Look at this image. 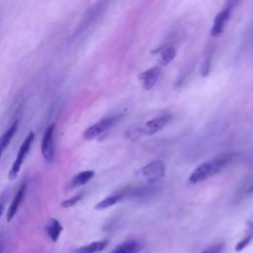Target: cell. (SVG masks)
Here are the masks:
<instances>
[{
	"instance_id": "obj_12",
	"label": "cell",
	"mask_w": 253,
	"mask_h": 253,
	"mask_svg": "<svg viewBox=\"0 0 253 253\" xmlns=\"http://www.w3.org/2000/svg\"><path fill=\"white\" fill-rule=\"evenodd\" d=\"M94 175H95V172L93 170H85L76 174L71 178L69 183V188L73 189L86 184L94 177Z\"/></svg>"
},
{
	"instance_id": "obj_13",
	"label": "cell",
	"mask_w": 253,
	"mask_h": 253,
	"mask_svg": "<svg viewBox=\"0 0 253 253\" xmlns=\"http://www.w3.org/2000/svg\"><path fill=\"white\" fill-rule=\"evenodd\" d=\"M62 229H63V227L60 224V222L53 217L49 218V220L47 221V223L45 225V231H46L47 235L49 236V238L51 239V241H53V242L57 241Z\"/></svg>"
},
{
	"instance_id": "obj_10",
	"label": "cell",
	"mask_w": 253,
	"mask_h": 253,
	"mask_svg": "<svg viewBox=\"0 0 253 253\" xmlns=\"http://www.w3.org/2000/svg\"><path fill=\"white\" fill-rule=\"evenodd\" d=\"M160 72H161L160 67L154 66L143 71L139 75V80L141 81V84L144 90H150L155 85V83L159 78Z\"/></svg>"
},
{
	"instance_id": "obj_11",
	"label": "cell",
	"mask_w": 253,
	"mask_h": 253,
	"mask_svg": "<svg viewBox=\"0 0 253 253\" xmlns=\"http://www.w3.org/2000/svg\"><path fill=\"white\" fill-rule=\"evenodd\" d=\"M18 125H19V121L16 120L11 125V126L0 136V158H1V155L4 152V150L10 144L13 136L15 135V133H16V131L18 129Z\"/></svg>"
},
{
	"instance_id": "obj_21",
	"label": "cell",
	"mask_w": 253,
	"mask_h": 253,
	"mask_svg": "<svg viewBox=\"0 0 253 253\" xmlns=\"http://www.w3.org/2000/svg\"><path fill=\"white\" fill-rule=\"evenodd\" d=\"M210 69H211V60H210V57H207L204 62L202 63V66H201V74L203 76H207L210 72Z\"/></svg>"
},
{
	"instance_id": "obj_23",
	"label": "cell",
	"mask_w": 253,
	"mask_h": 253,
	"mask_svg": "<svg viewBox=\"0 0 253 253\" xmlns=\"http://www.w3.org/2000/svg\"><path fill=\"white\" fill-rule=\"evenodd\" d=\"M3 211H4V204L2 202H0V217H1L2 213H3Z\"/></svg>"
},
{
	"instance_id": "obj_17",
	"label": "cell",
	"mask_w": 253,
	"mask_h": 253,
	"mask_svg": "<svg viewBox=\"0 0 253 253\" xmlns=\"http://www.w3.org/2000/svg\"><path fill=\"white\" fill-rule=\"evenodd\" d=\"M124 199V196L122 193H118L112 196H109L103 200H101L100 202H98L95 206L96 210H105L108 209L114 205H116L117 203H119L121 200Z\"/></svg>"
},
{
	"instance_id": "obj_3",
	"label": "cell",
	"mask_w": 253,
	"mask_h": 253,
	"mask_svg": "<svg viewBox=\"0 0 253 253\" xmlns=\"http://www.w3.org/2000/svg\"><path fill=\"white\" fill-rule=\"evenodd\" d=\"M34 138H35V133L33 131H31L27 135V137L24 139L23 143L21 144L19 152L17 154V157H16L15 161L13 162L12 167H11V169L9 171V174H8L10 180H14L15 178H17V176H18V174L21 170V167H22V165H23V163H24V161H25V159H26V157H27V155L30 151V148L33 144Z\"/></svg>"
},
{
	"instance_id": "obj_15",
	"label": "cell",
	"mask_w": 253,
	"mask_h": 253,
	"mask_svg": "<svg viewBox=\"0 0 253 253\" xmlns=\"http://www.w3.org/2000/svg\"><path fill=\"white\" fill-rule=\"evenodd\" d=\"M140 249V245L135 240H126L118 246L111 253H137Z\"/></svg>"
},
{
	"instance_id": "obj_14",
	"label": "cell",
	"mask_w": 253,
	"mask_h": 253,
	"mask_svg": "<svg viewBox=\"0 0 253 253\" xmlns=\"http://www.w3.org/2000/svg\"><path fill=\"white\" fill-rule=\"evenodd\" d=\"M108 246V240L94 241L75 250L74 253H99Z\"/></svg>"
},
{
	"instance_id": "obj_9",
	"label": "cell",
	"mask_w": 253,
	"mask_h": 253,
	"mask_svg": "<svg viewBox=\"0 0 253 253\" xmlns=\"http://www.w3.org/2000/svg\"><path fill=\"white\" fill-rule=\"evenodd\" d=\"M26 191H27V182L25 181L21 187L19 188L18 192L16 193V195L14 196L12 202H11V205L10 207L8 208V211H7V221H11L14 216L16 215L18 210H19V207L21 206L22 202H23V199L25 198V194H26Z\"/></svg>"
},
{
	"instance_id": "obj_16",
	"label": "cell",
	"mask_w": 253,
	"mask_h": 253,
	"mask_svg": "<svg viewBox=\"0 0 253 253\" xmlns=\"http://www.w3.org/2000/svg\"><path fill=\"white\" fill-rule=\"evenodd\" d=\"M252 238H253V221H248L246 225L244 237L237 242L235 246V251L236 252L242 251L250 243Z\"/></svg>"
},
{
	"instance_id": "obj_20",
	"label": "cell",
	"mask_w": 253,
	"mask_h": 253,
	"mask_svg": "<svg viewBox=\"0 0 253 253\" xmlns=\"http://www.w3.org/2000/svg\"><path fill=\"white\" fill-rule=\"evenodd\" d=\"M223 248H224L223 243H217V244H214V245H211V246L208 247L207 249H205L201 253H221L223 251Z\"/></svg>"
},
{
	"instance_id": "obj_18",
	"label": "cell",
	"mask_w": 253,
	"mask_h": 253,
	"mask_svg": "<svg viewBox=\"0 0 253 253\" xmlns=\"http://www.w3.org/2000/svg\"><path fill=\"white\" fill-rule=\"evenodd\" d=\"M176 56V49L173 46H168L161 51V62L164 65L170 63Z\"/></svg>"
},
{
	"instance_id": "obj_7",
	"label": "cell",
	"mask_w": 253,
	"mask_h": 253,
	"mask_svg": "<svg viewBox=\"0 0 253 253\" xmlns=\"http://www.w3.org/2000/svg\"><path fill=\"white\" fill-rule=\"evenodd\" d=\"M236 2H237V0H229L227 6L215 16L213 25H212V28L211 31V35L212 37H218L222 34L223 29L226 25V22L228 21V19L230 17L231 11L236 5Z\"/></svg>"
},
{
	"instance_id": "obj_2",
	"label": "cell",
	"mask_w": 253,
	"mask_h": 253,
	"mask_svg": "<svg viewBox=\"0 0 253 253\" xmlns=\"http://www.w3.org/2000/svg\"><path fill=\"white\" fill-rule=\"evenodd\" d=\"M112 0H98V2L86 13L80 24L78 25L75 33L73 34V38L84 33L90 26L95 24L108 9Z\"/></svg>"
},
{
	"instance_id": "obj_22",
	"label": "cell",
	"mask_w": 253,
	"mask_h": 253,
	"mask_svg": "<svg viewBox=\"0 0 253 253\" xmlns=\"http://www.w3.org/2000/svg\"><path fill=\"white\" fill-rule=\"evenodd\" d=\"M252 193H253V180L247 186V189H246V194H252Z\"/></svg>"
},
{
	"instance_id": "obj_19",
	"label": "cell",
	"mask_w": 253,
	"mask_h": 253,
	"mask_svg": "<svg viewBox=\"0 0 253 253\" xmlns=\"http://www.w3.org/2000/svg\"><path fill=\"white\" fill-rule=\"evenodd\" d=\"M82 197H83V194H79V195L73 196V197H71V198H69V199H66V200L62 201L61 207H62V208H65V209L71 208V207L75 206V205L82 199Z\"/></svg>"
},
{
	"instance_id": "obj_5",
	"label": "cell",
	"mask_w": 253,
	"mask_h": 253,
	"mask_svg": "<svg viewBox=\"0 0 253 253\" xmlns=\"http://www.w3.org/2000/svg\"><path fill=\"white\" fill-rule=\"evenodd\" d=\"M140 176H142L148 183H154L161 179L165 174V165L161 160H153L143 166L139 170Z\"/></svg>"
},
{
	"instance_id": "obj_8",
	"label": "cell",
	"mask_w": 253,
	"mask_h": 253,
	"mask_svg": "<svg viewBox=\"0 0 253 253\" xmlns=\"http://www.w3.org/2000/svg\"><path fill=\"white\" fill-rule=\"evenodd\" d=\"M55 129V124L48 126L43 133L42 140V154L44 160L48 163H52L54 160V143L53 132Z\"/></svg>"
},
{
	"instance_id": "obj_4",
	"label": "cell",
	"mask_w": 253,
	"mask_h": 253,
	"mask_svg": "<svg viewBox=\"0 0 253 253\" xmlns=\"http://www.w3.org/2000/svg\"><path fill=\"white\" fill-rule=\"evenodd\" d=\"M171 121L170 115H163L156 118H153L145 123V125L139 127L137 130H131V137H137L141 134L151 135L162 129L169 122Z\"/></svg>"
},
{
	"instance_id": "obj_6",
	"label": "cell",
	"mask_w": 253,
	"mask_h": 253,
	"mask_svg": "<svg viewBox=\"0 0 253 253\" xmlns=\"http://www.w3.org/2000/svg\"><path fill=\"white\" fill-rule=\"evenodd\" d=\"M118 120H119L118 116H111V117H107V118L100 120L99 122H97L96 124L92 125L91 126H89L88 128H86L84 130L83 137L88 140L98 137L103 132H105L107 129H109L114 124H116V122Z\"/></svg>"
},
{
	"instance_id": "obj_1",
	"label": "cell",
	"mask_w": 253,
	"mask_h": 253,
	"mask_svg": "<svg viewBox=\"0 0 253 253\" xmlns=\"http://www.w3.org/2000/svg\"><path fill=\"white\" fill-rule=\"evenodd\" d=\"M234 155V153H221L202 163L191 173L189 181L192 184H196L214 176L231 161Z\"/></svg>"
}]
</instances>
